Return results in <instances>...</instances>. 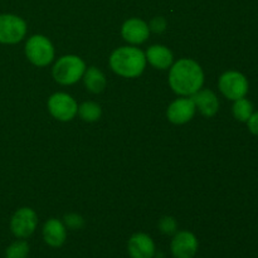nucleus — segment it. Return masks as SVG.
<instances>
[{
    "label": "nucleus",
    "instance_id": "nucleus-1",
    "mask_svg": "<svg viewBox=\"0 0 258 258\" xmlns=\"http://www.w3.org/2000/svg\"><path fill=\"white\" fill-rule=\"evenodd\" d=\"M169 83L174 92L189 96L198 92L204 83V75L201 66L193 59L178 60L169 73Z\"/></svg>",
    "mask_w": 258,
    "mask_h": 258
},
{
    "label": "nucleus",
    "instance_id": "nucleus-2",
    "mask_svg": "<svg viewBox=\"0 0 258 258\" xmlns=\"http://www.w3.org/2000/svg\"><path fill=\"white\" fill-rule=\"evenodd\" d=\"M110 66L122 77H138L145 70L146 57L139 48L122 47L111 54Z\"/></svg>",
    "mask_w": 258,
    "mask_h": 258
},
{
    "label": "nucleus",
    "instance_id": "nucleus-3",
    "mask_svg": "<svg viewBox=\"0 0 258 258\" xmlns=\"http://www.w3.org/2000/svg\"><path fill=\"white\" fill-rule=\"evenodd\" d=\"M86 71V64L77 55H64L53 67V77L60 85H73L81 80Z\"/></svg>",
    "mask_w": 258,
    "mask_h": 258
},
{
    "label": "nucleus",
    "instance_id": "nucleus-4",
    "mask_svg": "<svg viewBox=\"0 0 258 258\" xmlns=\"http://www.w3.org/2000/svg\"><path fill=\"white\" fill-rule=\"evenodd\" d=\"M25 54L33 64L44 67L53 60L54 48L48 38L43 35H33L25 44Z\"/></svg>",
    "mask_w": 258,
    "mask_h": 258
},
{
    "label": "nucleus",
    "instance_id": "nucleus-5",
    "mask_svg": "<svg viewBox=\"0 0 258 258\" xmlns=\"http://www.w3.org/2000/svg\"><path fill=\"white\" fill-rule=\"evenodd\" d=\"M219 90L228 100L236 101L246 97L248 93V81L246 76L237 71H228L219 78Z\"/></svg>",
    "mask_w": 258,
    "mask_h": 258
},
{
    "label": "nucleus",
    "instance_id": "nucleus-6",
    "mask_svg": "<svg viewBox=\"0 0 258 258\" xmlns=\"http://www.w3.org/2000/svg\"><path fill=\"white\" fill-rule=\"evenodd\" d=\"M27 23L13 14H0V43L15 44L24 38Z\"/></svg>",
    "mask_w": 258,
    "mask_h": 258
},
{
    "label": "nucleus",
    "instance_id": "nucleus-7",
    "mask_svg": "<svg viewBox=\"0 0 258 258\" xmlns=\"http://www.w3.org/2000/svg\"><path fill=\"white\" fill-rule=\"evenodd\" d=\"M38 224V217L30 208H20L10 219V231L17 238L24 239L34 233Z\"/></svg>",
    "mask_w": 258,
    "mask_h": 258
},
{
    "label": "nucleus",
    "instance_id": "nucleus-8",
    "mask_svg": "<svg viewBox=\"0 0 258 258\" xmlns=\"http://www.w3.org/2000/svg\"><path fill=\"white\" fill-rule=\"evenodd\" d=\"M48 108L53 117L60 121H70L77 115L78 106L67 93H54L48 101Z\"/></svg>",
    "mask_w": 258,
    "mask_h": 258
},
{
    "label": "nucleus",
    "instance_id": "nucleus-9",
    "mask_svg": "<svg viewBox=\"0 0 258 258\" xmlns=\"http://www.w3.org/2000/svg\"><path fill=\"white\" fill-rule=\"evenodd\" d=\"M198 248V239L191 232H176L171 239L170 251L174 258H194Z\"/></svg>",
    "mask_w": 258,
    "mask_h": 258
},
{
    "label": "nucleus",
    "instance_id": "nucleus-10",
    "mask_svg": "<svg viewBox=\"0 0 258 258\" xmlns=\"http://www.w3.org/2000/svg\"><path fill=\"white\" fill-rule=\"evenodd\" d=\"M127 252L131 258H154L156 254L155 243L146 233H135L127 242Z\"/></svg>",
    "mask_w": 258,
    "mask_h": 258
},
{
    "label": "nucleus",
    "instance_id": "nucleus-11",
    "mask_svg": "<svg viewBox=\"0 0 258 258\" xmlns=\"http://www.w3.org/2000/svg\"><path fill=\"white\" fill-rule=\"evenodd\" d=\"M196 113V105L191 98H179L174 101L168 108V118L173 123H185L193 118Z\"/></svg>",
    "mask_w": 258,
    "mask_h": 258
},
{
    "label": "nucleus",
    "instance_id": "nucleus-12",
    "mask_svg": "<svg viewBox=\"0 0 258 258\" xmlns=\"http://www.w3.org/2000/svg\"><path fill=\"white\" fill-rule=\"evenodd\" d=\"M121 33H122L123 39L127 40L128 43L140 44V43H144L148 39L149 34H150V29H149V25L144 20L133 18V19H128L123 23Z\"/></svg>",
    "mask_w": 258,
    "mask_h": 258
},
{
    "label": "nucleus",
    "instance_id": "nucleus-13",
    "mask_svg": "<svg viewBox=\"0 0 258 258\" xmlns=\"http://www.w3.org/2000/svg\"><path fill=\"white\" fill-rule=\"evenodd\" d=\"M43 238L48 246L58 248L63 246L67 239V227L58 219H49L43 227Z\"/></svg>",
    "mask_w": 258,
    "mask_h": 258
},
{
    "label": "nucleus",
    "instance_id": "nucleus-14",
    "mask_svg": "<svg viewBox=\"0 0 258 258\" xmlns=\"http://www.w3.org/2000/svg\"><path fill=\"white\" fill-rule=\"evenodd\" d=\"M191 101L196 105V108H199V111L207 117H212L219 110L218 97L211 90H199L191 95Z\"/></svg>",
    "mask_w": 258,
    "mask_h": 258
},
{
    "label": "nucleus",
    "instance_id": "nucleus-15",
    "mask_svg": "<svg viewBox=\"0 0 258 258\" xmlns=\"http://www.w3.org/2000/svg\"><path fill=\"white\" fill-rule=\"evenodd\" d=\"M145 57L151 66L159 70H166L173 64V53L164 45H151Z\"/></svg>",
    "mask_w": 258,
    "mask_h": 258
},
{
    "label": "nucleus",
    "instance_id": "nucleus-16",
    "mask_svg": "<svg viewBox=\"0 0 258 258\" xmlns=\"http://www.w3.org/2000/svg\"><path fill=\"white\" fill-rule=\"evenodd\" d=\"M83 81L85 85L91 92L100 93L106 87V77L98 68L90 67L83 73Z\"/></svg>",
    "mask_w": 258,
    "mask_h": 258
},
{
    "label": "nucleus",
    "instance_id": "nucleus-17",
    "mask_svg": "<svg viewBox=\"0 0 258 258\" xmlns=\"http://www.w3.org/2000/svg\"><path fill=\"white\" fill-rule=\"evenodd\" d=\"M253 112V105H252L251 101L247 100L246 97L234 101L233 115L238 121H241V122H247Z\"/></svg>",
    "mask_w": 258,
    "mask_h": 258
},
{
    "label": "nucleus",
    "instance_id": "nucleus-18",
    "mask_svg": "<svg viewBox=\"0 0 258 258\" xmlns=\"http://www.w3.org/2000/svg\"><path fill=\"white\" fill-rule=\"evenodd\" d=\"M28 256H29V244L24 239L19 238L5 249V258H28Z\"/></svg>",
    "mask_w": 258,
    "mask_h": 258
},
{
    "label": "nucleus",
    "instance_id": "nucleus-19",
    "mask_svg": "<svg viewBox=\"0 0 258 258\" xmlns=\"http://www.w3.org/2000/svg\"><path fill=\"white\" fill-rule=\"evenodd\" d=\"M78 113L82 120L93 122L101 117V107L95 102H85L78 107Z\"/></svg>",
    "mask_w": 258,
    "mask_h": 258
},
{
    "label": "nucleus",
    "instance_id": "nucleus-20",
    "mask_svg": "<svg viewBox=\"0 0 258 258\" xmlns=\"http://www.w3.org/2000/svg\"><path fill=\"white\" fill-rule=\"evenodd\" d=\"M159 229L164 234L171 236V234H175L176 231H178V223H176L173 217H163L159 222Z\"/></svg>",
    "mask_w": 258,
    "mask_h": 258
},
{
    "label": "nucleus",
    "instance_id": "nucleus-21",
    "mask_svg": "<svg viewBox=\"0 0 258 258\" xmlns=\"http://www.w3.org/2000/svg\"><path fill=\"white\" fill-rule=\"evenodd\" d=\"M85 224V221L81 216L75 213L67 214L64 217V226L70 229H81Z\"/></svg>",
    "mask_w": 258,
    "mask_h": 258
},
{
    "label": "nucleus",
    "instance_id": "nucleus-22",
    "mask_svg": "<svg viewBox=\"0 0 258 258\" xmlns=\"http://www.w3.org/2000/svg\"><path fill=\"white\" fill-rule=\"evenodd\" d=\"M165 28H166V20L164 19L163 17H156L151 20L150 28H149V29H151L155 33H161L165 30Z\"/></svg>",
    "mask_w": 258,
    "mask_h": 258
},
{
    "label": "nucleus",
    "instance_id": "nucleus-23",
    "mask_svg": "<svg viewBox=\"0 0 258 258\" xmlns=\"http://www.w3.org/2000/svg\"><path fill=\"white\" fill-rule=\"evenodd\" d=\"M247 126H248L249 131H251L253 135L258 136V111L252 113L251 117L247 121Z\"/></svg>",
    "mask_w": 258,
    "mask_h": 258
}]
</instances>
